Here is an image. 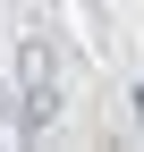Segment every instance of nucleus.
<instances>
[{
	"instance_id": "nucleus-1",
	"label": "nucleus",
	"mask_w": 144,
	"mask_h": 152,
	"mask_svg": "<svg viewBox=\"0 0 144 152\" xmlns=\"http://www.w3.org/2000/svg\"><path fill=\"white\" fill-rule=\"evenodd\" d=\"M51 110H60V93H51V51L26 42V127H51Z\"/></svg>"
}]
</instances>
